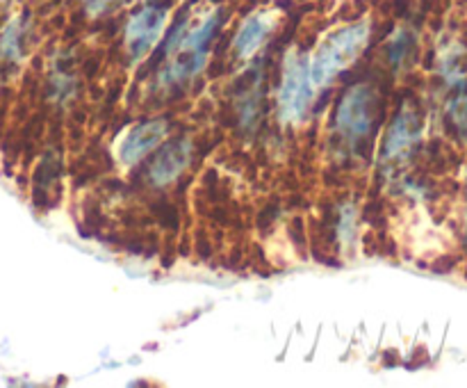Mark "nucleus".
<instances>
[{
	"instance_id": "20e7f679",
	"label": "nucleus",
	"mask_w": 467,
	"mask_h": 388,
	"mask_svg": "<svg viewBox=\"0 0 467 388\" xmlns=\"http://www.w3.org/2000/svg\"><path fill=\"white\" fill-rule=\"evenodd\" d=\"M167 16V0H149L137 12H132V16L126 23V32H123V44H126L130 62H140L155 48L158 39L164 35Z\"/></svg>"
},
{
	"instance_id": "39448f33",
	"label": "nucleus",
	"mask_w": 467,
	"mask_h": 388,
	"mask_svg": "<svg viewBox=\"0 0 467 388\" xmlns=\"http://www.w3.org/2000/svg\"><path fill=\"white\" fill-rule=\"evenodd\" d=\"M313 78L310 62L306 58H290L283 73L281 91H278V110L285 123H299L308 114L313 100Z\"/></svg>"
},
{
	"instance_id": "423d86ee",
	"label": "nucleus",
	"mask_w": 467,
	"mask_h": 388,
	"mask_svg": "<svg viewBox=\"0 0 467 388\" xmlns=\"http://www.w3.org/2000/svg\"><path fill=\"white\" fill-rule=\"evenodd\" d=\"M424 117L418 105L406 103L401 105L400 112L395 114L392 123L388 126L386 140H383L381 155L383 160H404L413 153L415 144L422 137Z\"/></svg>"
},
{
	"instance_id": "7ed1b4c3",
	"label": "nucleus",
	"mask_w": 467,
	"mask_h": 388,
	"mask_svg": "<svg viewBox=\"0 0 467 388\" xmlns=\"http://www.w3.org/2000/svg\"><path fill=\"white\" fill-rule=\"evenodd\" d=\"M226 23V9H217L210 16L203 18L199 27L187 30L178 48L173 50L176 58L173 62L164 68L162 82L167 85H178V82H187L205 67L210 55V46H213L214 37L219 35L222 26Z\"/></svg>"
},
{
	"instance_id": "f8f14e48",
	"label": "nucleus",
	"mask_w": 467,
	"mask_h": 388,
	"mask_svg": "<svg viewBox=\"0 0 467 388\" xmlns=\"http://www.w3.org/2000/svg\"><path fill=\"white\" fill-rule=\"evenodd\" d=\"M119 3H121V0H85V7L89 14H103Z\"/></svg>"
},
{
	"instance_id": "0eeeda50",
	"label": "nucleus",
	"mask_w": 467,
	"mask_h": 388,
	"mask_svg": "<svg viewBox=\"0 0 467 388\" xmlns=\"http://www.w3.org/2000/svg\"><path fill=\"white\" fill-rule=\"evenodd\" d=\"M192 160V144L187 140H169L160 146L158 155L149 167V183L164 187L176 181Z\"/></svg>"
},
{
	"instance_id": "1a4fd4ad",
	"label": "nucleus",
	"mask_w": 467,
	"mask_h": 388,
	"mask_svg": "<svg viewBox=\"0 0 467 388\" xmlns=\"http://www.w3.org/2000/svg\"><path fill=\"white\" fill-rule=\"evenodd\" d=\"M269 27H272V23L267 21L265 14H254V16L246 18L235 35V44H233L235 46V53L240 58H251L265 44V39L269 35Z\"/></svg>"
},
{
	"instance_id": "6e6552de",
	"label": "nucleus",
	"mask_w": 467,
	"mask_h": 388,
	"mask_svg": "<svg viewBox=\"0 0 467 388\" xmlns=\"http://www.w3.org/2000/svg\"><path fill=\"white\" fill-rule=\"evenodd\" d=\"M167 131L169 126L164 119H149V121L132 126L130 132L123 137L121 146H119V158H121V163H140L144 155H149V151H153L167 137Z\"/></svg>"
},
{
	"instance_id": "9b49d317",
	"label": "nucleus",
	"mask_w": 467,
	"mask_h": 388,
	"mask_svg": "<svg viewBox=\"0 0 467 388\" xmlns=\"http://www.w3.org/2000/svg\"><path fill=\"white\" fill-rule=\"evenodd\" d=\"M415 48V35L410 30H400L395 35V39H392L390 44V62L395 64V67H400L401 62H404L406 58L410 55V50Z\"/></svg>"
},
{
	"instance_id": "9d476101",
	"label": "nucleus",
	"mask_w": 467,
	"mask_h": 388,
	"mask_svg": "<svg viewBox=\"0 0 467 388\" xmlns=\"http://www.w3.org/2000/svg\"><path fill=\"white\" fill-rule=\"evenodd\" d=\"M450 100H447V121L454 128L456 135L467 137V78L454 82Z\"/></svg>"
},
{
	"instance_id": "f03ea898",
	"label": "nucleus",
	"mask_w": 467,
	"mask_h": 388,
	"mask_svg": "<svg viewBox=\"0 0 467 388\" xmlns=\"http://www.w3.org/2000/svg\"><path fill=\"white\" fill-rule=\"evenodd\" d=\"M381 119V99L368 85H358L347 91L336 110V128L342 140L354 149H360L363 142H369L379 128Z\"/></svg>"
},
{
	"instance_id": "f257e3e1",
	"label": "nucleus",
	"mask_w": 467,
	"mask_h": 388,
	"mask_svg": "<svg viewBox=\"0 0 467 388\" xmlns=\"http://www.w3.org/2000/svg\"><path fill=\"white\" fill-rule=\"evenodd\" d=\"M369 39V23L358 21L351 26L337 27L327 39L319 44L313 62H310V78L313 85H328L342 68L354 62L363 53L365 44Z\"/></svg>"
}]
</instances>
